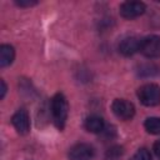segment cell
Returning <instances> with one entry per match:
<instances>
[{
  "label": "cell",
  "instance_id": "obj_1",
  "mask_svg": "<svg viewBox=\"0 0 160 160\" xmlns=\"http://www.w3.org/2000/svg\"><path fill=\"white\" fill-rule=\"evenodd\" d=\"M51 114L55 126L59 130H62L65 128L68 114H69V104L64 94L58 92L51 99Z\"/></svg>",
  "mask_w": 160,
  "mask_h": 160
},
{
  "label": "cell",
  "instance_id": "obj_2",
  "mask_svg": "<svg viewBox=\"0 0 160 160\" xmlns=\"http://www.w3.org/2000/svg\"><path fill=\"white\" fill-rule=\"evenodd\" d=\"M138 98L145 106H156L160 104V86L156 84H145L138 89Z\"/></svg>",
  "mask_w": 160,
  "mask_h": 160
},
{
  "label": "cell",
  "instance_id": "obj_3",
  "mask_svg": "<svg viewBox=\"0 0 160 160\" xmlns=\"http://www.w3.org/2000/svg\"><path fill=\"white\" fill-rule=\"evenodd\" d=\"M140 52L149 59L160 58V36L149 35V36L141 39Z\"/></svg>",
  "mask_w": 160,
  "mask_h": 160
},
{
  "label": "cell",
  "instance_id": "obj_4",
  "mask_svg": "<svg viewBox=\"0 0 160 160\" xmlns=\"http://www.w3.org/2000/svg\"><path fill=\"white\" fill-rule=\"evenodd\" d=\"M112 112L121 120H130L135 115V106L125 99H115L111 105Z\"/></svg>",
  "mask_w": 160,
  "mask_h": 160
},
{
  "label": "cell",
  "instance_id": "obj_5",
  "mask_svg": "<svg viewBox=\"0 0 160 160\" xmlns=\"http://www.w3.org/2000/svg\"><path fill=\"white\" fill-rule=\"evenodd\" d=\"M146 10V6L141 1H125L120 5V15L124 19H135L142 15Z\"/></svg>",
  "mask_w": 160,
  "mask_h": 160
},
{
  "label": "cell",
  "instance_id": "obj_6",
  "mask_svg": "<svg viewBox=\"0 0 160 160\" xmlns=\"http://www.w3.org/2000/svg\"><path fill=\"white\" fill-rule=\"evenodd\" d=\"M94 155H95L94 148L85 142L76 144L69 150L70 160H92Z\"/></svg>",
  "mask_w": 160,
  "mask_h": 160
},
{
  "label": "cell",
  "instance_id": "obj_7",
  "mask_svg": "<svg viewBox=\"0 0 160 160\" xmlns=\"http://www.w3.org/2000/svg\"><path fill=\"white\" fill-rule=\"evenodd\" d=\"M11 122L16 131L21 135H25L30 130V118L29 112L25 109H19L11 118Z\"/></svg>",
  "mask_w": 160,
  "mask_h": 160
},
{
  "label": "cell",
  "instance_id": "obj_8",
  "mask_svg": "<svg viewBox=\"0 0 160 160\" xmlns=\"http://www.w3.org/2000/svg\"><path fill=\"white\" fill-rule=\"evenodd\" d=\"M141 40L136 36H126L119 44V52L124 56H132L138 51H140Z\"/></svg>",
  "mask_w": 160,
  "mask_h": 160
},
{
  "label": "cell",
  "instance_id": "obj_9",
  "mask_svg": "<svg viewBox=\"0 0 160 160\" xmlns=\"http://www.w3.org/2000/svg\"><path fill=\"white\" fill-rule=\"evenodd\" d=\"M15 58V50L9 44H2L0 46V66L6 68L9 66Z\"/></svg>",
  "mask_w": 160,
  "mask_h": 160
},
{
  "label": "cell",
  "instance_id": "obj_10",
  "mask_svg": "<svg viewBox=\"0 0 160 160\" xmlns=\"http://www.w3.org/2000/svg\"><path fill=\"white\" fill-rule=\"evenodd\" d=\"M84 125H85V129H86L88 131L95 132V134L101 132V131L104 130V126H105L102 118H100V116H98V115H91V116L86 118Z\"/></svg>",
  "mask_w": 160,
  "mask_h": 160
},
{
  "label": "cell",
  "instance_id": "obj_11",
  "mask_svg": "<svg viewBox=\"0 0 160 160\" xmlns=\"http://www.w3.org/2000/svg\"><path fill=\"white\" fill-rule=\"evenodd\" d=\"M144 126L149 134L159 135L160 134V118H155V116L148 118L144 122Z\"/></svg>",
  "mask_w": 160,
  "mask_h": 160
},
{
  "label": "cell",
  "instance_id": "obj_12",
  "mask_svg": "<svg viewBox=\"0 0 160 160\" xmlns=\"http://www.w3.org/2000/svg\"><path fill=\"white\" fill-rule=\"evenodd\" d=\"M122 148L119 146V145H114L111 148H109L106 150V154H105V158L108 160H118L121 155H122Z\"/></svg>",
  "mask_w": 160,
  "mask_h": 160
},
{
  "label": "cell",
  "instance_id": "obj_13",
  "mask_svg": "<svg viewBox=\"0 0 160 160\" xmlns=\"http://www.w3.org/2000/svg\"><path fill=\"white\" fill-rule=\"evenodd\" d=\"M132 160H152V158L148 149L141 148L135 152V155L132 156Z\"/></svg>",
  "mask_w": 160,
  "mask_h": 160
},
{
  "label": "cell",
  "instance_id": "obj_14",
  "mask_svg": "<svg viewBox=\"0 0 160 160\" xmlns=\"http://www.w3.org/2000/svg\"><path fill=\"white\" fill-rule=\"evenodd\" d=\"M15 2H16V5H19L21 8H29V6H32V5L38 4L36 0H16Z\"/></svg>",
  "mask_w": 160,
  "mask_h": 160
},
{
  "label": "cell",
  "instance_id": "obj_15",
  "mask_svg": "<svg viewBox=\"0 0 160 160\" xmlns=\"http://www.w3.org/2000/svg\"><path fill=\"white\" fill-rule=\"evenodd\" d=\"M0 85H1L0 99H4V98H5V94H6V90H8V88H6V84H5V81H4V80H1V81H0Z\"/></svg>",
  "mask_w": 160,
  "mask_h": 160
},
{
  "label": "cell",
  "instance_id": "obj_16",
  "mask_svg": "<svg viewBox=\"0 0 160 160\" xmlns=\"http://www.w3.org/2000/svg\"><path fill=\"white\" fill-rule=\"evenodd\" d=\"M154 151H155V154L160 158V140L155 141V144H154Z\"/></svg>",
  "mask_w": 160,
  "mask_h": 160
}]
</instances>
